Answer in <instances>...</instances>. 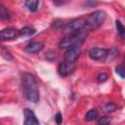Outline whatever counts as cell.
I'll return each instance as SVG.
<instances>
[{
    "label": "cell",
    "mask_w": 125,
    "mask_h": 125,
    "mask_svg": "<svg viewBox=\"0 0 125 125\" xmlns=\"http://www.w3.org/2000/svg\"><path fill=\"white\" fill-rule=\"evenodd\" d=\"M107 78H108V76H107V74L104 73V72H102V73H100V74L97 76V80H98L99 83H104V82H105V81L107 80Z\"/></svg>",
    "instance_id": "ffe728a7"
},
{
    "label": "cell",
    "mask_w": 125,
    "mask_h": 125,
    "mask_svg": "<svg viewBox=\"0 0 125 125\" xmlns=\"http://www.w3.org/2000/svg\"><path fill=\"white\" fill-rule=\"evenodd\" d=\"M0 17H1V19H3V20H5V19H9V18H10L7 9H6L3 5H0Z\"/></svg>",
    "instance_id": "ac0fdd59"
},
{
    "label": "cell",
    "mask_w": 125,
    "mask_h": 125,
    "mask_svg": "<svg viewBox=\"0 0 125 125\" xmlns=\"http://www.w3.org/2000/svg\"><path fill=\"white\" fill-rule=\"evenodd\" d=\"M87 34H88L87 31H84V30H80V31H77L74 33L67 34L66 36L62 38V40L59 43V46L63 49L80 47L82 45V43L84 42V40L86 39Z\"/></svg>",
    "instance_id": "7a4b0ae2"
},
{
    "label": "cell",
    "mask_w": 125,
    "mask_h": 125,
    "mask_svg": "<svg viewBox=\"0 0 125 125\" xmlns=\"http://www.w3.org/2000/svg\"><path fill=\"white\" fill-rule=\"evenodd\" d=\"M81 54V49L80 47H76V48H70L67 49L65 54H64V61L67 62H71L74 63V62L78 59V57Z\"/></svg>",
    "instance_id": "8992f818"
},
{
    "label": "cell",
    "mask_w": 125,
    "mask_h": 125,
    "mask_svg": "<svg viewBox=\"0 0 125 125\" xmlns=\"http://www.w3.org/2000/svg\"><path fill=\"white\" fill-rule=\"evenodd\" d=\"M84 27H86V20L83 19V18H78V19H75V20L71 21L70 22L66 23L62 27V29L67 34H70V33H74V32L80 31Z\"/></svg>",
    "instance_id": "277c9868"
},
{
    "label": "cell",
    "mask_w": 125,
    "mask_h": 125,
    "mask_svg": "<svg viewBox=\"0 0 125 125\" xmlns=\"http://www.w3.org/2000/svg\"><path fill=\"white\" fill-rule=\"evenodd\" d=\"M99 116V112L97 109H90L89 111H87L86 115H85V119L87 121H93L95 119H97Z\"/></svg>",
    "instance_id": "4fadbf2b"
},
{
    "label": "cell",
    "mask_w": 125,
    "mask_h": 125,
    "mask_svg": "<svg viewBox=\"0 0 125 125\" xmlns=\"http://www.w3.org/2000/svg\"><path fill=\"white\" fill-rule=\"evenodd\" d=\"M116 109H117V105L115 104H113V103H107L104 106V110L106 113H111V112L115 111Z\"/></svg>",
    "instance_id": "5bb4252c"
},
{
    "label": "cell",
    "mask_w": 125,
    "mask_h": 125,
    "mask_svg": "<svg viewBox=\"0 0 125 125\" xmlns=\"http://www.w3.org/2000/svg\"><path fill=\"white\" fill-rule=\"evenodd\" d=\"M115 26L117 29V32L120 36H125V26L122 24V22L120 21H115Z\"/></svg>",
    "instance_id": "9a60e30c"
},
{
    "label": "cell",
    "mask_w": 125,
    "mask_h": 125,
    "mask_svg": "<svg viewBox=\"0 0 125 125\" xmlns=\"http://www.w3.org/2000/svg\"><path fill=\"white\" fill-rule=\"evenodd\" d=\"M42 49H43V44L41 42H37V41H32L29 44H27V46H26V51L30 54L39 53Z\"/></svg>",
    "instance_id": "30bf717a"
},
{
    "label": "cell",
    "mask_w": 125,
    "mask_h": 125,
    "mask_svg": "<svg viewBox=\"0 0 125 125\" xmlns=\"http://www.w3.org/2000/svg\"><path fill=\"white\" fill-rule=\"evenodd\" d=\"M88 55L93 60H104L108 56V50L104 48H92L89 50Z\"/></svg>",
    "instance_id": "5b68a950"
},
{
    "label": "cell",
    "mask_w": 125,
    "mask_h": 125,
    "mask_svg": "<svg viewBox=\"0 0 125 125\" xmlns=\"http://www.w3.org/2000/svg\"><path fill=\"white\" fill-rule=\"evenodd\" d=\"M106 19V13L104 11H96L89 15L86 19V27L89 29H94L101 26Z\"/></svg>",
    "instance_id": "3957f363"
},
{
    "label": "cell",
    "mask_w": 125,
    "mask_h": 125,
    "mask_svg": "<svg viewBox=\"0 0 125 125\" xmlns=\"http://www.w3.org/2000/svg\"><path fill=\"white\" fill-rule=\"evenodd\" d=\"M115 71H116V73H117L120 77L125 78V66H124V65H122V64L116 65V66H115Z\"/></svg>",
    "instance_id": "2e32d148"
},
{
    "label": "cell",
    "mask_w": 125,
    "mask_h": 125,
    "mask_svg": "<svg viewBox=\"0 0 125 125\" xmlns=\"http://www.w3.org/2000/svg\"><path fill=\"white\" fill-rule=\"evenodd\" d=\"M1 54H2V56L6 59V60H8V61H11V60H13V57H12V55H11V53L4 47V46H2V48H1Z\"/></svg>",
    "instance_id": "e0dca14e"
},
{
    "label": "cell",
    "mask_w": 125,
    "mask_h": 125,
    "mask_svg": "<svg viewBox=\"0 0 125 125\" xmlns=\"http://www.w3.org/2000/svg\"><path fill=\"white\" fill-rule=\"evenodd\" d=\"M55 120H56V122H57L58 125H61V124H62V114H61L60 112H58V113L56 114Z\"/></svg>",
    "instance_id": "44dd1931"
},
{
    "label": "cell",
    "mask_w": 125,
    "mask_h": 125,
    "mask_svg": "<svg viewBox=\"0 0 125 125\" xmlns=\"http://www.w3.org/2000/svg\"><path fill=\"white\" fill-rule=\"evenodd\" d=\"M75 68V65L74 63H71V62H62L59 66H58V71L60 73L61 76L62 77H65L67 75H69Z\"/></svg>",
    "instance_id": "52a82bcc"
},
{
    "label": "cell",
    "mask_w": 125,
    "mask_h": 125,
    "mask_svg": "<svg viewBox=\"0 0 125 125\" xmlns=\"http://www.w3.org/2000/svg\"><path fill=\"white\" fill-rule=\"evenodd\" d=\"M23 115H24V125H40L35 113L31 109L25 108L23 110Z\"/></svg>",
    "instance_id": "ba28073f"
},
{
    "label": "cell",
    "mask_w": 125,
    "mask_h": 125,
    "mask_svg": "<svg viewBox=\"0 0 125 125\" xmlns=\"http://www.w3.org/2000/svg\"><path fill=\"white\" fill-rule=\"evenodd\" d=\"M21 80L25 98L31 103H37L39 101V91L35 77L31 73L24 72L21 74Z\"/></svg>",
    "instance_id": "6da1fadb"
},
{
    "label": "cell",
    "mask_w": 125,
    "mask_h": 125,
    "mask_svg": "<svg viewBox=\"0 0 125 125\" xmlns=\"http://www.w3.org/2000/svg\"><path fill=\"white\" fill-rule=\"evenodd\" d=\"M124 58H125V56H124Z\"/></svg>",
    "instance_id": "7402d4cb"
},
{
    "label": "cell",
    "mask_w": 125,
    "mask_h": 125,
    "mask_svg": "<svg viewBox=\"0 0 125 125\" xmlns=\"http://www.w3.org/2000/svg\"><path fill=\"white\" fill-rule=\"evenodd\" d=\"M19 34V31L16 30L15 28L12 27H8V28H4L1 30L0 32V38L2 41L5 40H12L14 38H16Z\"/></svg>",
    "instance_id": "9c48e42d"
},
{
    "label": "cell",
    "mask_w": 125,
    "mask_h": 125,
    "mask_svg": "<svg viewBox=\"0 0 125 125\" xmlns=\"http://www.w3.org/2000/svg\"><path fill=\"white\" fill-rule=\"evenodd\" d=\"M25 7L30 11V12H36L38 10L39 6V1L38 0H27L25 1Z\"/></svg>",
    "instance_id": "8fae6325"
},
{
    "label": "cell",
    "mask_w": 125,
    "mask_h": 125,
    "mask_svg": "<svg viewBox=\"0 0 125 125\" xmlns=\"http://www.w3.org/2000/svg\"><path fill=\"white\" fill-rule=\"evenodd\" d=\"M110 124V119L105 117V116H102L99 117L98 119V125H109Z\"/></svg>",
    "instance_id": "d6986e66"
},
{
    "label": "cell",
    "mask_w": 125,
    "mask_h": 125,
    "mask_svg": "<svg viewBox=\"0 0 125 125\" xmlns=\"http://www.w3.org/2000/svg\"><path fill=\"white\" fill-rule=\"evenodd\" d=\"M34 33H35V29L30 26H24L19 31V34L21 36H30Z\"/></svg>",
    "instance_id": "7c38bea8"
}]
</instances>
